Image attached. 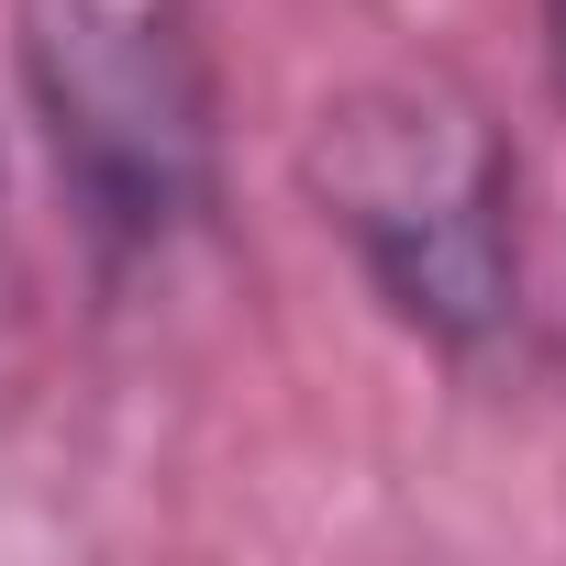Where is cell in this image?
I'll return each mask as SVG.
<instances>
[{
  "label": "cell",
  "instance_id": "1",
  "mask_svg": "<svg viewBox=\"0 0 566 566\" xmlns=\"http://www.w3.org/2000/svg\"><path fill=\"white\" fill-rule=\"evenodd\" d=\"M301 189L345 233V255L367 266L389 323H411L444 356H478L511 334V312H522L511 145L455 78L389 67V78L334 90L312 112Z\"/></svg>",
  "mask_w": 566,
  "mask_h": 566
},
{
  "label": "cell",
  "instance_id": "2",
  "mask_svg": "<svg viewBox=\"0 0 566 566\" xmlns=\"http://www.w3.org/2000/svg\"><path fill=\"white\" fill-rule=\"evenodd\" d=\"M34 123L78 222L112 255H156L211 211L222 78L200 0H12Z\"/></svg>",
  "mask_w": 566,
  "mask_h": 566
},
{
  "label": "cell",
  "instance_id": "3",
  "mask_svg": "<svg viewBox=\"0 0 566 566\" xmlns=\"http://www.w3.org/2000/svg\"><path fill=\"white\" fill-rule=\"evenodd\" d=\"M544 23H555V67H566V0H544Z\"/></svg>",
  "mask_w": 566,
  "mask_h": 566
}]
</instances>
